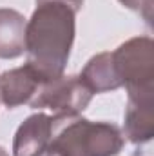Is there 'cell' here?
<instances>
[{
    "label": "cell",
    "instance_id": "cell-1",
    "mask_svg": "<svg viewBox=\"0 0 154 156\" xmlns=\"http://www.w3.org/2000/svg\"><path fill=\"white\" fill-rule=\"evenodd\" d=\"M26 24V55L44 80L64 75L76 35V15L83 0H35Z\"/></svg>",
    "mask_w": 154,
    "mask_h": 156
},
{
    "label": "cell",
    "instance_id": "cell-2",
    "mask_svg": "<svg viewBox=\"0 0 154 156\" xmlns=\"http://www.w3.org/2000/svg\"><path fill=\"white\" fill-rule=\"evenodd\" d=\"M49 149L56 156H118L123 134L111 122H91L82 116H56Z\"/></svg>",
    "mask_w": 154,
    "mask_h": 156
},
{
    "label": "cell",
    "instance_id": "cell-3",
    "mask_svg": "<svg viewBox=\"0 0 154 156\" xmlns=\"http://www.w3.org/2000/svg\"><path fill=\"white\" fill-rule=\"evenodd\" d=\"M111 55L116 76L129 96H154V44L151 37H134Z\"/></svg>",
    "mask_w": 154,
    "mask_h": 156
},
{
    "label": "cell",
    "instance_id": "cell-4",
    "mask_svg": "<svg viewBox=\"0 0 154 156\" xmlns=\"http://www.w3.org/2000/svg\"><path fill=\"white\" fill-rule=\"evenodd\" d=\"M93 93L83 85L80 76H62L44 80L37 94L29 102L33 109H49L56 116H80L89 105Z\"/></svg>",
    "mask_w": 154,
    "mask_h": 156
},
{
    "label": "cell",
    "instance_id": "cell-5",
    "mask_svg": "<svg viewBox=\"0 0 154 156\" xmlns=\"http://www.w3.org/2000/svg\"><path fill=\"white\" fill-rule=\"evenodd\" d=\"M54 133V118L37 113L27 116L15 133L13 156H38L51 142Z\"/></svg>",
    "mask_w": 154,
    "mask_h": 156
},
{
    "label": "cell",
    "instance_id": "cell-6",
    "mask_svg": "<svg viewBox=\"0 0 154 156\" xmlns=\"http://www.w3.org/2000/svg\"><path fill=\"white\" fill-rule=\"evenodd\" d=\"M42 82L44 78L27 64L9 69L0 75V102L7 109L20 107L24 104L29 105Z\"/></svg>",
    "mask_w": 154,
    "mask_h": 156
},
{
    "label": "cell",
    "instance_id": "cell-7",
    "mask_svg": "<svg viewBox=\"0 0 154 156\" xmlns=\"http://www.w3.org/2000/svg\"><path fill=\"white\" fill-rule=\"evenodd\" d=\"M123 133L132 144H145L154 136V96H129Z\"/></svg>",
    "mask_w": 154,
    "mask_h": 156
},
{
    "label": "cell",
    "instance_id": "cell-8",
    "mask_svg": "<svg viewBox=\"0 0 154 156\" xmlns=\"http://www.w3.org/2000/svg\"><path fill=\"white\" fill-rule=\"evenodd\" d=\"M26 24L22 13L0 7V60H13L26 53Z\"/></svg>",
    "mask_w": 154,
    "mask_h": 156
},
{
    "label": "cell",
    "instance_id": "cell-9",
    "mask_svg": "<svg viewBox=\"0 0 154 156\" xmlns=\"http://www.w3.org/2000/svg\"><path fill=\"white\" fill-rule=\"evenodd\" d=\"M80 80L83 85L94 94V93H109L121 87L120 80L116 76L113 55L109 51L94 55L80 73Z\"/></svg>",
    "mask_w": 154,
    "mask_h": 156
},
{
    "label": "cell",
    "instance_id": "cell-10",
    "mask_svg": "<svg viewBox=\"0 0 154 156\" xmlns=\"http://www.w3.org/2000/svg\"><path fill=\"white\" fill-rule=\"evenodd\" d=\"M118 2L123 7L140 13L143 16V20L147 24H151V20H152V0H118Z\"/></svg>",
    "mask_w": 154,
    "mask_h": 156
},
{
    "label": "cell",
    "instance_id": "cell-11",
    "mask_svg": "<svg viewBox=\"0 0 154 156\" xmlns=\"http://www.w3.org/2000/svg\"><path fill=\"white\" fill-rule=\"evenodd\" d=\"M0 156H9V153H7L4 147H0Z\"/></svg>",
    "mask_w": 154,
    "mask_h": 156
}]
</instances>
